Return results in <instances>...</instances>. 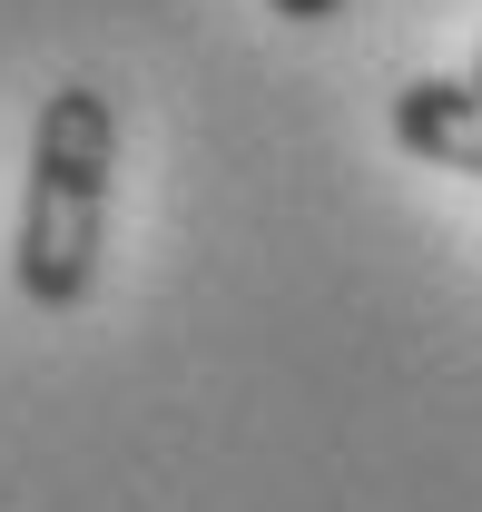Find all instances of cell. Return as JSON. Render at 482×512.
Instances as JSON below:
<instances>
[{
	"label": "cell",
	"instance_id": "6da1fadb",
	"mask_svg": "<svg viewBox=\"0 0 482 512\" xmlns=\"http://www.w3.org/2000/svg\"><path fill=\"white\" fill-rule=\"evenodd\" d=\"M109 178H119V109L109 89L60 79L30 119V178H20V237H10V276L40 316H69L99 286Z\"/></svg>",
	"mask_w": 482,
	"mask_h": 512
},
{
	"label": "cell",
	"instance_id": "7a4b0ae2",
	"mask_svg": "<svg viewBox=\"0 0 482 512\" xmlns=\"http://www.w3.org/2000/svg\"><path fill=\"white\" fill-rule=\"evenodd\" d=\"M394 138L423 168L482 178V79H404L394 89Z\"/></svg>",
	"mask_w": 482,
	"mask_h": 512
},
{
	"label": "cell",
	"instance_id": "3957f363",
	"mask_svg": "<svg viewBox=\"0 0 482 512\" xmlns=\"http://www.w3.org/2000/svg\"><path fill=\"white\" fill-rule=\"evenodd\" d=\"M266 10H286V20H305V30H315V20H335L345 0H266Z\"/></svg>",
	"mask_w": 482,
	"mask_h": 512
},
{
	"label": "cell",
	"instance_id": "277c9868",
	"mask_svg": "<svg viewBox=\"0 0 482 512\" xmlns=\"http://www.w3.org/2000/svg\"><path fill=\"white\" fill-rule=\"evenodd\" d=\"M473 79H482V50H473Z\"/></svg>",
	"mask_w": 482,
	"mask_h": 512
}]
</instances>
